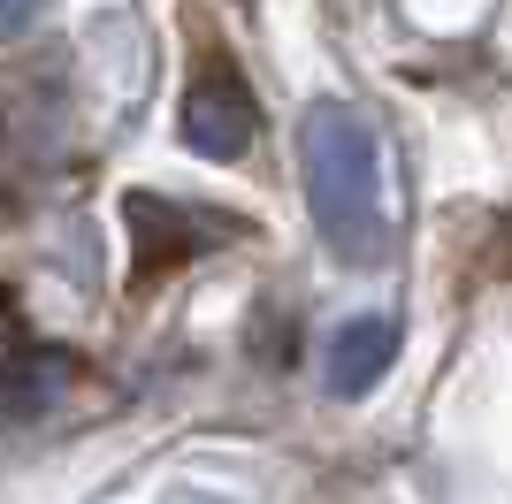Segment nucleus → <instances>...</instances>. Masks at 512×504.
<instances>
[{
  "label": "nucleus",
  "mask_w": 512,
  "mask_h": 504,
  "mask_svg": "<svg viewBox=\"0 0 512 504\" xmlns=\"http://www.w3.org/2000/svg\"><path fill=\"white\" fill-rule=\"evenodd\" d=\"M299 184L314 207L321 245L344 268H375L390 252V214H383V146L360 107L314 100L299 115Z\"/></svg>",
  "instance_id": "1"
},
{
  "label": "nucleus",
  "mask_w": 512,
  "mask_h": 504,
  "mask_svg": "<svg viewBox=\"0 0 512 504\" xmlns=\"http://www.w3.org/2000/svg\"><path fill=\"white\" fill-rule=\"evenodd\" d=\"M260 130V100L253 84L237 77L230 54H207V62L192 69V84H184V115H176V138L199 153V161H237V153L253 146Z\"/></svg>",
  "instance_id": "2"
},
{
  "label": "nucleus",
  "mask_w": 512,
  "mask_h": 504,
  "mask_svg": "<svg viewBox=\"0 0 512 504\" xmlns=\"http://www.w3.org/2000/svg\"><path fill=\"white\" fill-rule=\"evenodd\" d=\"M77 382V352L62 344H8L0 352V420H46Z\"/></svg>",
  "instance_id": "3"
},
{
  "label": "nucleus",
  "mask_w": 512,
  "mask_h": 504,
  "mask_svg": "<svg viewBox=\"0 0 512 504\" xmlns=\"http://www.w3.org/2000/svg\"><path fill=\"white\" fill-rule=\"evenodd\" d=\"M390 359H398V321L390 314H352L329 336V352H321V382H329V398H367V390L390 375Z\"/></svg>",
  "instance_id": "4"
},
{
  "label": "nucleus",
  "mask_w": 512,
  "mask_h": 504,
  "mask_svg": "<svg viewBox=\"0 0 512 504\" xmlns=\"http://www.w3.org/2000/svg\"><path fill=\"white\" fill-rule=\"evenodd\" d=\"M31 23V8H0V31H23Z\"/></svg>",
  "instance_id": "5"
}]
</instances>
